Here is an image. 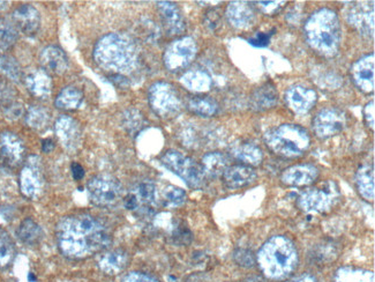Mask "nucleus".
Listing matches in <instances>:
<instances>
[{
    "label": "nucleus",
    "mask_w": 375,
    "mask_h": 282,
    "mask_svg": "<svg viewBox=\"0 0 375 282\" xmlns=\"http://www.w3.org/2000/svg\"><path fill=\"white\" fill-rule=\"evenodd\" d=\"M231 155L235 157L236 160L244 163L245 166H259L263 160V153L261 148L258 147L257 145L250 144V142L236 144L231 148Z\"/></svg>",
    "instance_id": "cd10ccee"
},
{
    "label": "nucleus",
    "mask_w": 375,
    "mask_h": 282,
    "mask_svg": "<svg viewBox=\"0 0 375 282\" xmlns=\"http://www.w3.org/2000/svg\"><path fill=\"white\" fill-rule=\"evenodd\" d=\"M285 1H259L257 3L258 9L265 14L272 16L279 12L282 7L284 6Z\"/></svg>",
    "instance_id": "c03bdc74"
},
{
    "label": "nucleus",
    "mask_w": 375,
    "mask_h": 282,
    "mask_svg": "<svg viewBox=\"0 0 375 282\" xmlns=\"http://www.w3.org/2000/svg\"><path fill=\"white\" fill-rule=\"evenodd\" d=\"M122 118H124V120H122L124 125L129 132L138 131L142 128V124H144V118H142V115L139 113L138 110H127Z\"/></svg>",
    "instance_id": "a19ab883"
},
{
    "label": "nucleus",
    "mask_w": 375,
    "mask_h": 282,
    "mask_svg": "<svg viewBox=\"0 0 375 282\" xmlns=\"http://www.w3.org/2000/svg\"><path fill=\"white\" fill-rule=\"evenodd\" d=\"M94 60L100 69L113 73V76H126L138 69L140 52L129 35L111 33L97 42Z\"/></svg>",
    "instance_id": "f03ea898"
},
{
    "label": "nucleus",
    "mask_w": 375,
    "mask_h": 282,
    "mask_svg": "<svg viewBox=\"0 0 375 282\" xmlns=\"http://www.w3.org/2000/svg\"><path fill=\"white\" fill-rule=\"evenodd\" d=\"M197 54V44L193 38L185 36L172 42L166 47L163 62L166 69L171 72H178L188 67L195 60Z\"/></svg>",
    "instance_id": "9d476101"
},
{
    "label": "nucleus",
    "mask_w": 375,
    "mask_h": 282,
    "mask_svg": "<svg viewBox=\"0 0 375 282\" xmlns=\"http://www.w3.org/2000/svg\"><path fill=\"white\" fill-rule=\"evenodd\" d=\"M334 282H374V273L358 267H341L335 273Z\"/></svg>",
    "instance_id": "2f4dec72"
},
{
    "label": "nucleus",
    "mask_w": 375,
    "mask_h": 282,
    "mask_svg": "<svg viewBox=\"0 0 375 282\" xmlns=\"http://www.w3.org/2000/svg\"><path fill=\"white\" fill-rule=\"evenodd\" d=\"M364 115H365L367 126L374 130V101H371L369 103L366 104L365 109H364Z\"/></svg>",
    "instance_id": "09e8293b"
},
{
    "label": "nucleus",
    "mask_w": 375,
    "mask_h": 282,
    "mask_svg": "<svg viewBox=\"0 0 375 282\" xmlns=\"http://www.w3.org/2000/svg\"><path fill=\"white\" fill-rule=\"evenodd\" d=\"M341 191L334 181L307 188L298 197L297 206L306 213H328L338 204Z\"/></svg>",
    "instance_id": "423d86ee"
},
{
    "label": "nucleus",
    "mask_w": 375,
    "mask_h": 282,
    "mask_svg": "<svg viewBox=\"0 0 375 282\" xmlns=\"http://www.w3.org/2000/svg\"><path fill=\"white\" fill-rule=\"evenodd\" d=\"M71 169H72V175L73 177H74V179L80 181V179H83V176H85V169L82 168L81 164H79V163L76 162L72 163Z\"/></svg>",
    "instance_id": "8fccbe9b"
},
{
    "label": "nucleus",
    "mask_w": 375,
    "mask_h": 282,
    "mask_svg": "<svg viewBox=\"0 0 375 282\" xmlns=\"http://www.w3.org/2000/svg\"><path fill=\"white\" fill-rule=\"evenodd\" d=\"M222 177L225 186L235 190V188H245L247 185L255 182L258 174L252 167L236 164V166L228 167Z\"/></svg>",
    "instance_id": "4be33fe9"
},
{
    "label": "nucleus",
    "mask_w": 375,
    "mask_h": 282,
    "mask_svg": "<svg viewBox=\"0 0 375 282\" xmlns=\"http://www.w3.org/2000/svg\"><path fill=\"white\" fill-rule=\"evenodd\" d=\"M22 113H23V107L18 102H13L10 106L5 107V115L10 120H18L22 116Z\"/></svg>",
    "instance_id": "49530a36"
},
{
    "label": "nucleus",
    "mask_w": 375,
    "mask_h": 282,
    "mask_svg": "<svg viewBox=\"0 0 375 282\" xmlns=\"http://www.w3.org/2000/svg\"><path fill=\"white\" fill-rule=\"evenodd\" d=\"M163 199L166 205L170 207L182 206L184 204L188 196L183 188H177L173 185H170L168 188H164L163 191Z\"/></svg>",
    "instance_id": "58836bf2"
},
{
    "label": "nucleus",
    "mask_w": 375,
    "mask_h": 282,
    "mask_svg": "<svg viewBox=\"0 0 375 282\" xmlns=\"http://www.w3.org/2000/svg\"><path fill=\"white\" fill-rule=\"evenodd\" d=\"M16 256V247L6 230L0 228V267H7Z\"/></svg>",
    "instance_id": "e433bc0d"
},
{
    "label": "nucleus",
    "mask_w": 375,
    "mask_h": 282,
    "mask_svg": "<svg viewBox=\"0 0 375 282\" xmlns=\"http://www.w3.org/2000/svg\"><path fill=\"white\" fill-rule=\"evenodd\" d=\"M288 282H318L316 276H312L310 273H306V274H303V276H298L296 279L290 280Z\"/></svg>",
    "instance_id": "3c124183"
},
{
    "label": "nucleus",
    "mask_w": 375,
    "mask_h": 282,
    "mask_svg": "<svg viewBox=\"0 0 375 282\" xmlns=\"http://www.w3.org/2000/svg\"><path fill=\"white\" fill-rule=\"evenodd\" d=\"M318 101V94L312 88L294 85L285 91V102L294 113L305 115L310 113Z\"/></svg>",
    "instance_id": "4468645a"
},
{
    "label": "nucleus",
    "mask_w": 375,
    "mask_h": 282,
    "mask_svg": "<svg viewBox=\"0 0 375 282\" xmlns=\"http://www.w3.org/2000/svg\"><path fill=\"white\" fill-rule=\"evenodd\" d=\"M4 4L5 3H3V1H0V7H3Z\"/></svg>",
    "instance_id": "5fc2aeb1"
},
{
    "label": "nucleus",
    "mask_w": 375,
    "mask_h": 282,
    "mask_svg": "<svg viewBox=\"0 0 375 282\" xmlns=\"http://www.w3.org/2000/svg\"><path fill=\"white\" fill-rule=\"evenodd\" d=\"M307 43L323 57L338 55L341 45L342 27L338 16L333 10L321 9L313 13L304 26Z\"/></svg>",
    "instance_id": "20e7f679"
},
{
    "label": "nucleus",
    "mask_w": 375,
    "mask_h": 282,
    "mask_svg": "<svg viewBox=\"0 0 375 282\" xmlns=\"http://www.w3.org/2000/svg\"><path fill=\"white\" fill-rule=\"evenodd\" d=\"M0 153L12 166H18L23 160L25 145L13 132H3L0 135Z\"/></svg>",
    "instance_id": "5701e85b"
},
{
    "label": "nucleus",
    "mask_w": 375,
    "mask_h": 282,
    "mask_svg": "<svg viewBox=\"0 0 375 282\" xmlns=\"http://www.w3.org/2000/svg\"><path fill=\"white\" fill-rule=\"evenodd\" d=\"M54 148V141L51 139H45V140L42 141V150H43L44 153H50Z\"/></svg>",
    "instance_id": "603ef678"
},
{
    "label": "nucleus",
    "mask_w": 375,
    "mask_h": 282,
    "mask_svg": "<svg viewBox=\"0 0 375 282\" xmlns=\"http://www.w3.org/2000/svg\"><path fill=\"white\" fill-rule=\"evenodd\" d=\"M25 123L30 129L42 131L47 129L50 123V113L45 108L33 106L25 113Z\"/></svg>",
    "instance_id": "f704fd0d"
},
{
    "label": "nucleus",
    "mask_w": 375,
    "mask_h": 282,
    "mask_svg": "<svg viewBox=\"0 0 375 282\" xmlns=\"http://www.w3.org/2000/svg\"><path fill=\"white\" fill-rule=\"evenodd\" d=\"M41 161L38 157H30L20 174V188L27 198L38 199L43 192L44 181L41 171Z\"/></svg>",
    "instance_id": "f8f14e48"
},
{
    "label": "nucleus",
    "mask_w": 375,
    "mask_h": 282,
    "mask_svg": "<svg viewBox=\"0 0 375 282\" xmlns=\"http://www.w3.org/2000/svg\"><path fill=\"white\" fill-rule=\"evenodd\" d=\"M263 140L272 153L284 159L303 157L311 144L308 132L296 124H282L267 132Z\"/></svg>",
    "instance_id": "39448f33"
},
{
    "label": "nucleus",
    "mask_w": 375,
    "mask_h": 282,
    "mask_svg": "<svg viewBox=\"0 0 375 282\" xmlns=\"http://www.w3.org/2000/svg\"><path fill=\"white\" fill-rule=\"evenodd\" d=\"M188 109L197 116L213 117L219 110V104L210 98H194L188 102Z\"/></svg>",
    "instance_id": "c9c22d12"
},
{
    "label": "nucleus",
    "mask_w": 375,
    "mask_h": 282,
    "mask_svg": "<svg viewBox=\"0 0 375 282\" xmlns=\"http://www.w3.org/2000/svg\"><path fill=\"white\" fill-rule=\"evenodd\" d=\"M233 258H235V261L238 265L247 267V269L248 267H253L257 264V261H255V257L252 254V251L245 250V249H239V250L236 251L235 254H233Z\"/></svg>",
    "instance_id": "37998d69"
},
{
    "label": "nucleus",
    "mask_w": 375,
    "mask_h": 282,
    "mask_svg": "<svg viewBox=\"0 0 375 282\" xmlns=\"http://www.w3.org/2000/svg\"><path fill=\"white\" fill-rule=\"evenodd\" d=\"M279 102V91L272 82L260 86L250 95V106L255 111H266L275 107Z\"/></svg>",
    "instance_id": "b1692460"
},
{
    "label": "nucleus",
    "mask_w": 375,
    "mask_h": 282,
    "mask_svg": "<svg viewBox=\"0 0 375 282\" xmlns=\"http://www.w3.org/2000/svg\"><path fill=\"white\" fill-rule=\"evenodd\" d=\"M18 40L16 29L8 22L0 19V50L8 49Z\"/></svg>",
    "instance_id": "ea45409f"
},
{
    "label": "nucleus",
    "mask_w": 375,
    "mask_h": 282,
    "mask_svg": "<svg viewBox=\"0 0 375 282\" xmlns=\"http://www.w3.org/2000/svg\"><path fill=\"white\" fill-rule=\"evenodd\" d=\"M16 96V91L14 87L5 79L0 78V104H4V107H7L13 102H16L14 101Z\"/></svg>",
    "instance_id": "79ce46f5"
},
{
    "label": "nucleus",
    "mask_w": 375,
    "mask_h": 282,
    "mask_svg": "<svg viewBox=\"0 0 375 282\" xmlns=\"http://www.w3.org/2000/svg\"><path fill=\"white\" fill-rule=\"evenodd\" d=\"M255 261L267 279L284 280L297 270L299 254L292 239L276 235L261 247Z\"/></svg>",
    "instance_id": "7ed1b4c3"
},
{
    "label": "nucleus",
    "mask_w": 375,
    "mask_h": 282,
    "mask_svg": "<svg viewBox=\"0 0 375 282\" xmlns=\"http://www.w3.org/2000/svg\"><path fill=\"white\" fill-rule=\"evenodd\" d=\"M129 263V256L125 250L117 249L100 256L98 267L102 272L109 276H116L125 270Z\"/></svg>",
    "instance_id": "393cba45"
},
{
    "label": "nucleus",
    "mask_w": 375,
    "mask_h": 282,
    "mask_svg": "<svg viewBox=\"0 0 375 282\" xmlns=\"http://www.w3.org/2000/svg\"><path fill=\"white\" fill-rule=\"evenodd\" d=\"M245 282H266L262 278H259V276H250L248 279L245 280Z\"/></svg>",
    "instance_id": "864d4df0"
},
{
    "label": "nucleus",
    "mask_w": 375,
    "mask_h": 282,
    "mask_svg": "<svg viewBox=\"0 0 375 282\" xmlns=\"http://www.w3.org/2000/svg\"><path fill=\"white\" fill-rule=\"evenodd\" d=\"M40 63L45 72L52 73L56 76L65 74L69 67L67 55L62 47L57 45L44 47L40 54Z\"/></svg>",
    "instance_id": "6ab92c4d"
},
{
    "label": "nucleus",
    "mask_w": 375,
    "mask_h": 282,
    "mask_svg": "<svg viewBox=\"0 0 375 282\" xmlns=\"http://www.w3.org/2000/svg\"><path fill=\"white\" fill-rule=\"evenodd\" d=\"M25 86L35 98H47L52 91V80L43 69H35L25 77Z\"/></svg>",
    "instance_id": "a878e982"
},
{
    "label": "nucleus",
    "mask_w": 375,
    "mask_h": 282,
    "mask_svg": "<svg viewBox=\"0 0 375 282\" xmlns=\"http://www.w3.org/2000/svg\"><path fill=\"white\" fill-rule=\"evenodd\" d=\"M148 98L154 113L162 118L175 116L182 109V100L178 91L168 82H155L150 86Z\"/></svg>",
    "instance_id": "1a4fd4ad"
},
{
    "label": "nucleus",
    "mask_w": 375,
    "mask_h": 282,
    "mask_svg": "<svg viewBox=\"0 0 375 282\" xmlns=\"http://www.w3.org/2000/svg\"><path fill=\"white\" fill-rule=\"evenodd\" d=\"M180 82L188 91L193 93H206L213 85L212 77L201 69H191L183 74Z\"/></svg>",
    "instance_id": "bb28decb"
},
{
    "label": "nucleus",
    "mask_w": 375,
    "mask_h": 282,
    "mask_svg": "<svg viewBox=\"0 0 375 282\" xmlns=\"http://www.w3.org/2000/svg\"><path fill=\"white\" fill-rule=\"evenodd\" d=\"M82 101L83 93L74 86H67L57 95L54 104L58 109L72 111L81 106Z\"/></svg>",
    "instance_id": "7c9ffc66"
},
{
    "label": "nucleus",
    "mask_w": 375,
    "mask_h": 282,
    "mask_svg": "<svg viewBox=\"0 0 375 282\" xmlns=\"http://www.w3.org/2000/svg\"><path fill=\"white\" fill-rule=\"evenodd\" d=\"M157 10L160 13L163 26L170 35H180L186 29L184 16L177 4L171 1H158Z\"/></svg>",
    "instance_id": "aec40b11"
},
{
    "label": "nucleus",
    "mask_w": 375,
    "mask_h": 282,
    "mask_svg": "<svg viewBox=\"0 0 375 282\" xmlns=\"http://www.w3.org/2000/svg\"><path fill=\"white\" fill-rule=\"evenodd\" d=\"M138 201L139 208L151 206L156 199V186L151 181H142L131 191Z\"/></svg>",
    "instance_id": "72a5a7b5"
},
{
    "label": "nucleus",
    "mask_w": 375,
    "mask_h": 282,
    "mask_svg": "<svg viewBox=\"0 0 375 282\" xmlns=\"http://www.w3.org/2000/svg\"><path fill=\"white\" fill-rule=\"evenodd\" d=\"M54 130L57 137L67 151H76L81 146V126L72 117L66 115L60 116L54 123Z\"/></svg>",
    "instance_id": "2eb2a0df"
},
{
    "label": "nucleus",
    "mask_w": 375,
    "mask_h": 282,
    "mask_svg": "<svg viewBox=\"0 0 375 282\" xmlns=\"http://www.w3.org/2000/svg\"><path fill=\"white\" fill-rule=\"evenodd\" d=\"M272 33L270 34H266V33H259V34L255 35L253 38L248 40L252 45L257 47H267L270 41V36H272Z\"/></svg>",
    "instance_id": "de8ad7c7"
},
{
    "label": "nucleus",
    "mask_w": 375,
    "mask_h": 282,
    "mask_svg": "<svg viewBox=\"0 0 375 282\" xmlns=\"http://www.w3.org/2000/svg\"><path fill=\"white\" fill-rule=\"evenodd\" d=\"M16 27L25 35H35L41 27V16L33 5L23 4L12 14Z\"/></svg>",
    "instance_id": "412c9836"
},
{
    "label": "nucleus",
    "mask_w": 375,
    "mask_h": 282,
    "mask_svg": "<svg viewBox=\"0 0 375 282\" xmlns=\"http://www.w3.org/2000/svg\"><path fill=\"white\" fill-rule=\"evenodd\" d=\"M228 167H230L228 157L219 152L208 153L202 157V169H204V175L213 177V179L222 176Z\"/></svg>",
    "instance_id": "c756f323"
},
{
    "label": "nucleus",
    "mask_w": 375,
    "mask_h": 282,
    "mask_svg": "<svg viewBox=\"0 0 375 282\" xmlns=\"http://www.w3.org/2000/svg\"><path fill=\"white\" fill-rule=\"evenodd\" d=\"M356 184L359 195L365 201H374V168L372 166H363L358 170Z\"/></svg>",
    "instance_id": "c85d7f7f"
},
{
    "label": "nucleus",
    "mask_w": 375,
    "mask_h": 282,
    "mask_svg": "<svg viewBox=\"0 0 375 282\" xmlns=\"http://www.w3.org/2000/svg\"><path fill=\"white\" fill-rule=\"evenodd\" d=\"M347 21L356 30L366 36H374V5L373 3L352 4L347 11Z\"/></svg>",
    "instance_id": "ddd939ff"
},
{
    "label": "nucleus",
    "mask_w": 375,
    "mask_h": 282,
    "mask_svg": "<svg viewBox=\"0 0 375 282\" xmlns=\"http://www.w3.org/2000/svg\"><path fill=\"white\" fill-rule=\"evenodd\" d=\"M18 237L25 244H38L43 237V230L38 223L35 222L34 220L28 218V219L23 220L20 225L18 229Z\"/></svg>",
    "instance_id": "473e14b6"
},
{
    "label": "nucleus",
    "mask_w": 375,
    "mask_h": 282,
    "mask_svg": "<svg viewBox=\"0 0 375 282\" xmlns=\"http://www.w3.org/2000/svg\"><path fill=\"white\" fill-rule=\"evenodd\" d=\"M163 166L166 167L170 171L179 176L190 188H199L204 186L206 181L202 166L191 157L177 151H168L162 159Z\"/></svg>",
    "instance_id": "0eeeda50"
},
{
    "label": "nucleus",
    "mask_w": 375,
    "mask_h": 282,
    "mask_svg": "<svg viewBox=\"0 0 375 282\" xmlns=\"http://www.w3.org/2000/svg\"><path fill=\"white\" fill-rule=\"evenodd\" d=\"M225 16L233 28L241 30L253 27L257 21L253 6L246 1H232L229 4Z\"/></svg>",
    "instance_id": "a211bd4d"
},
{
    "label": "nucleus",
    "mask_w": 375,
    "mask_h": 282,
    "mask_svg": "<svg viewBox=\"0 0 375 282\" xmlns=\"http://www.w3.org/2000/svg\"><path fill=\"white\" fill-rule=\"evenodd\" d=\"M374 54L366 55L351 67V76L357 87L367 94L374 91Z\"/></svg>",
    "instance_id": "f3484780"
},
{
    "label": "nucleus",
    "mask_w": 375,
    "mask_h": 282,
    "mask_svg": "<svg viewBox=\"0 0 375 282\" xmlns=\"http://www.w3.org/2000/svg\"><path fill=\"white\" fill-rule=\"evenodd\" d=\"M56 236L60 252L71 259H83L111 244L107 227L89 214L63 218L57 225Z\"/></svg>",
    "instance_id": "f257e3e1"
},
{
    "label": "nucleus",
    "mask_w": 375,
    "mask_h": 282,
    "mask_svg": "<svg viewBox=\"0 0 375 282\" xmlns=\"http://www.w3.org/2000/svg\"><path fill=\"white\" fill-rule=\"evenodd\" d=\"M347 125V116L338 108H325L313 120V130L316 137L328 139L336 135Z\"/></svg>",
    "instance_id": "9b49d317"
},
{
    "label": "nucleus",
    "mask_w": 375,
    "mask_h": 282,
    "mask_svg": "<svg viewBox=\"0 0 375 282\" xmlns=\"http://www.w3.org/2000/svg\"><path fill=\"white\" fill-rule=\"evenodd\" d=\"M319 175L318 167L310 163H304L287 168L282 174L281 181L287 186L301 188L316 183V179H319Z\"/></svg>",
    "instance_id": "dca6fc26"
},
{
    "label": "nucleus",
    "mask_w": 375,
    "mask_h": 282,
    "mask_svg": "<svg viewBox=\"0 0 375 282\" xmlns=\"http://www.w3.org/2000/svg\"><path fill=\"white\" fill-rule=\"evenodd\" d=\"M0 72L13 81L19 82L22 78L21 66L11 56L0 57Z\"/></svg>",
    "instance_id": "4c0bfd02"
},
{
    "label": "nucleus",
    "mask_w": 375,
    "mask_h": 282,
    "mask_svg": "<svg viewBox=\"0 0 375 282\" xmlns=\"http://www.w3.org/2000/svg\"><path fill=\"white\" fill-rule=\"evenodd\" d=\"M88 196L93 204L100 207H113L124 199L122 183L113 176H95L88 182Z\"/></svg>",
    "instance_id": "6e6552de"
},
{
    "label": "nucleus",
    "mask_w": 375,
    "mask_h": 282,
    "mask_svg": "<svg viewBox=\"0 0 375 282\" xmlns=\"http://www.w3.org/2000/svg\"><path fill=\"white\" fill-rule=\"evenodd\" d=\"M122 282H160L154 276L142 272H131L124 278Z\"/></svg>",
    "instance_id": "a18cd8bd"
}]
</instances>
